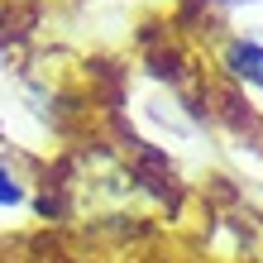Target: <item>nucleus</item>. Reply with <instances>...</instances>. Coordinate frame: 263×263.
Wrapping results in <instances>:
<instances>
[{
  "mask_svg": "<svg viewBox=\"0 0 263 263\" xmlns=\"http://www.w3.org/2000/svg\"><path fill=\"white\" fill-rule=\"evenodd\" d=\"M220 63H225V72L235 77V82L263 91V43L258 39H230L225 53H220Z\"/></svg>",
  "mask_w": 263,
  "mask_h": 263,
  "instance_id": "obj_1",
  "label": "nucleus"
},
{
  "mask_svg": "<svg viewBox=\"0 0 263 263\" xmlns=\"http://www.w3.org/2000/svg\"><path fill=\"white\" fill-rule=\"evenodd\" d=\"M29 201V187H24V177L14 173V167L0 158V211H20Z\"/></svg>",
  "mask_w": 263,
  "mask_h": 263,
  "instance_id": "obj_2",
  "label": "nucleus"
}]
</instances>
